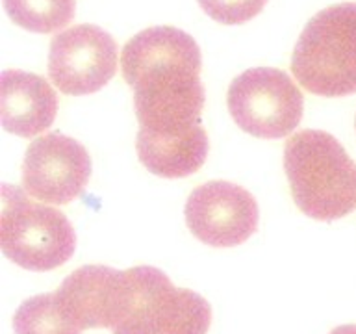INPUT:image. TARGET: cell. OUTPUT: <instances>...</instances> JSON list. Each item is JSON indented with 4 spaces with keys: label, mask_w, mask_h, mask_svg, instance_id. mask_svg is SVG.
<instances>
[{
    "label": "cell",
    "mask_w": 356,
    "mask_h": 334,
    "mask_svg": "<svg viewBox=\"0 0 356 334\" xmlns=\"http://www.w3.org/2000/svg\"><path fill=\"white\" fill-rule=\"evenodd\" d=\"M200 67L199 45L178 28H147L122 47L121 71L134 91L138 138L177 139L204 130Z\"/></svg>",
    "instance_id": "cell-1"
},
{
    "label": "cell",
    "mask_w": 356,
    "mask_h": 334,
    "mask_svg": "<svg viewBox=\"0 0 356 334\" xmlns=\"http://www.w3.org/2000/svg\"><path fill=\"white\" fill-rule=\"evenodd\" d=\"M289 191L305 216L334 221L356 210V164L332 134L300 130L286 141Z\"/></svg>",
    "instance_id": "cell-2"
},
{
    "label": "cell",
    "mask_w": 356,
    "mask_h": 334,
    "mask_svg": "<svg viewBox=\"0 0 356 334\" xmlns=\"http://www.w3.org/2000/svg\"><path fill=\"white\" fill-rule=\"evenodd\" d=\"M291 72L314 95L356 93V2L328 6L306 22L291 56Z\"/></svg>",
    "instance_id": "cell-3"
},
{
    "label": "cell",
    "mask_w": 356,
    "mask_h": 334,
    "mask_svg": "<svg viewBox=\"0 0 356 334\" xmlns=\"http://www.w3.org/2000/svg\"><path fill=\"white\" fill-rule=\"evenodd\" d=\"M211 308L193 289L177 288L158 267L124 269L113 334H208Z\"/></svg>",
    "instance_id": "cell-4"
},
{
    "label": "cell",
    "mask_w": 356,
    "mask_h": 334,
    "mask_svg": "<svg viewBox=\"0 0 356 334\" xmlns=\"http://www.w3.org/2000/svg\"><path fill=\"white\" fill-rule=\"evenodd\" d=\"M0 247L17 266L50 271L74 255L76 232L63 212L28 199L26 191L4 184Z\"/></svg>",
    "instance_id": "cell-5"
},
{
    "label": "cell",
    "mask_w": 356,
    "mask_h": 334,
    "mask_svg": "<svg viewBox=\"0 0 356 334\" xmlns=\"http://www.w3.org/2000/svg\"><path fill=\"white\" fill-rule=\"evenodd\" d=\"M227 104L234 122L261 139L289 136L300 125L305 111L297 84L273 67H254L234 78Z\"/></svg>",
    "instance_id": "cell-6"
},
{
    "label": "cell",
    "mask_w": 356,
    "mask_h": 334,
    "mask_svg": "<svg viewBox=\"0 0 356 334\" xmlns=\"http://www.w3.org/2000/svg\"><path fill=\"white\" fill-rule=\"evenodd\" d=\"M117 71V43L95 24H76L50 41L49 77L65 95H89L110 82Z\"/></svg>",
    "instance_id": "cell-7"
},
{
    "label": "cell",
    "mask_w": 356,
    "mask_h": 334,
    "mask_svg": "<svg viewBox=\"0 0 356 334\" xmlns=\"http://www.w3.org/2000/svg\"><path fill=\"white\" fill-rule=\"evenodd\" d=\"M91 156L80 141L50 132L28 145L22 188L49 205H69L82 195L91 177Z\"/></svg>",
    "instance_id": "cell-8"
},
{
    "label": "cell",
    "mask_w": 356,
    "mask_h": 334,
    "mask_svg": "<svg viewBox=\"0 0 356 334\" xmlns=\"http://www.w3.org/2000/svg\"><path fill=\"white\" fill-rule=\"evenodd\" d=\"M258 202L247 189L225 180H211L191 191L186 223L195 238L210 247H236L258 228Z\"/></svg>",
    "instance_id": "cell-9"
},
{
    "label": "cell",
    "mask_w": 356,
    "mask_h": 334,
    "mask_svg": "<svg viewBox=\"0 0 356 334\" xmlns=\"http://www.w3.org/2000/svg\"><path fill=\"white\" fill-rule=\"evenodd\" d=\"M58 95L44 78L21 69H8L0 77L2 127L19 138H33L52 127Z\"/></svg>",
    "instance_id": "cell-10"
},
{
    "label": "cell",
    "mask_w": 356,
    "mask_h": 334,
    "mask_svg": "<svg viewBox=\"0 0 356 334\" xmlns=\"http://www.w3.org/2000/svg\"><path fill=\"white\" fill-rule=\"evenodd\" d=\"M121 271L108 266H82L56 289L65 316L80 331L110 328Z\"/></svg>",
    "instance_id": "cell-11"
},
{
    "label": "cell",
    "mask_w": 356,
    "mask_h": 334,
    "mask_svg": "<svg viewBox=\"0 0 356 334\" xmlns=\"http://www.w3.org/2000/svg\"><path fill=\"white\" fill-rule=\"evenodd\" d=\"M4 8L17 26L52 33L69 26L76 13V0H4Z\"/></svg>",
    "instance_id": "cell-12"
},
{
    "label": "cell",
    "mask_w": 356,
    "mask_h": 334,
    "mask_svg": "<svg viewBox=\"0 0 356 334\" xmlns=\"http://www.w3.org/2000/svg\"><path fill=\"white\" fill-rule=\"evenodd\" d=\"M15 334H82V331L61 310L56 294L33 295L13 316Z\"/></svg>",
    "instance_id": "cell-13"
},
{
    "label": "cell",
    "mask_w": 356,
    "mask_h": 334,
    "mask_svg": "<svg viewBox=\"0 0 356 334\" xmlns=\"http://www.w3.org/2000/svg\"><path fill=\"white\" fill-rule=\"evenodd\" d=\"M267 0H199L206 15L221 24H241L264 10Z\"/></svg>",
    "instance_id": "cell-14"
},
{
    "label": "cell",
    "mask_w": 356,
    "mask_h": 334,
    "mask_svg": "<svg viewBox=\"0 0 356 334\" xmlns=\"http://www.w3.org/2000/svg\"><path fill=\"white\" fill-rule=\"evenodd\" d=\"M330 334H356V325H339V327L332 328Z\"/></svg>",
    "instance_id": "cell-15"
},
{
    "label": "cell",
    "mask_w": 356,
    "mask_h": 334,
    "mask_svg": "<svg viewBox=\"0 0 356 334\" xmlns=\"http://www.w3.org/2000/svg\"><path fill=\"white\" fill-rule=\"evenodd\" d=\"M355 127H356V119H355Z\"/></svg>",
    "instance_id": "cell-16"
}]
</instances>
